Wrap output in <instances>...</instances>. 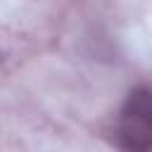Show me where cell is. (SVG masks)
<instances>
[{
    "label": "cell",
    "instance_id": "obj_1",
    "mask_svg": "<svg viewBox=\"0 0 152 152\" xmlns=\"http://www.w3.org/2000/svg\"><path fill=\"white\" fill-rule=\"evenodd\" d=\"M114 135L121 152H152V90L135 88L128 93Z\"/></svg>",
    "mask_w": 152,
    "mask_h": 152
}]
</instances>
